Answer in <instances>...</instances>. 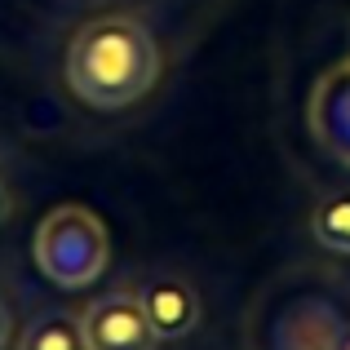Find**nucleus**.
<instances>
[{"label": "nucleus", "instance_id": "8", "mask_svg": "<svg viewBox=\"0 0 350 350\" xmlns=\"http://www.w3.org/2000/svg\"><path fill=\"white\" fill-rule=\"evenodd\" d=\"M14 342V315H9V306L0 301V350Z\"/></svg>", "mask_w": 350, "mask_h": 350}, {"label": "nucleus", "instance_id": "10", "mask_svg": "<svg viewBox=\"0 0 350 350\" xmlns=\"http://www.w3.org/2000/svg\"><path fill=\"white\" fill-rule=\"evenodd\" d=\"M333 350H350V328H342V333H337V342H333Z\"/></svg>", "mask_w": 350, "mask_h": 350}, {"label": "nucleus", "instance_id": "4", "mask_svg": "<svg viewBox=\"0 0 350 350\" xmlns=\"http://www.w3.org/2000/svg\"><path fill=\"white\" fill-rule=\"evenodd\" d=\"M306 124L315 133V142L324 146L333 160L350 164V58L328 67L310 89Z\"/></svg>", "mask_w": 350, "mask_h": 350}, {"label": "nucleus", "instance_id": "1", "mask_svg": "<svg viewBox=\"0 0 350 350\" xmlns=\"http://www.w3.org/2000/svg\"><path fill=\"white\" fill-rule=\"evenodd\" d=\"M160 44L137 14H98L80 23L62 53L67 89L94 111H129L160 80Z\"/></svg>", "mask_w": 350, "mask_h": 350}, {"label": "nucleus", "instance_id": "9", "mask_svg": "<svg viewBox=\"0 0 350 350\" xmlns=\"http://www.w3.org/2000/svg\"><path fill=\"white\" fill-rule=\"evenodd\" d=\"M14 217V196H9V187H5V178H0V226Z\"/></svg>", "mask_w": 350, "mask_h": 350}, {"label": "nucleus", "instance_id": "6", "mask_svg": "<svg viewBox=\"0 0 350 350\" xmlns=\"http://www.w3.org/2000/svg\"><path fill=\"white\" fill-rule=\"evenodd\" d=\"M14 350H85V333H80V315L71 310H44L23 328Z\"/></svg>", "mask_w": 350, "mask_h": 350}, {"label": "nucleus", "instance_id": "2", "mask_svg": "<svg viewBox=\"0 0 350 350\" xmlns=\"http://www.w3.org/2000/svg\"><path fill=\"white\" fill-rule=\"evenodd\" d=\"M36 271L62 293H80L98 284L111 266V231L85 204H58L40 217L31 239Z\"/></svg>", "mask_w": 350, "mask_h": 350}, {"label": "nucleus", "instance_id": "5", "mask_svg": "<svg viewBox=\"0 0 350 350\" xmlns=\"http://www.w3.org/2000/svg\"><path fill=\"white\" fill-rule=\"evenodd\" d=\"M137 301L146 310V324L160 342H182L200 324V293L182 275H151L137 284Z\"/></svg>", "mask_w": 350, "mask_h": 350}, {"label": "nucleus", "instance_id": "7", "mask_svg": "<svg viewBox=\"0 0 350 350\" xmlns=\"http://www.w3.org/2000/svg\"><path fill=\"white\" fill-rule=\"evenodd\" d=\"M310 235H315L319 248L350 257V187L333 191V196H324L315 204V213H310Z\"/></svg>", "mask_w": 350, "mask_h": 350}, {"label": "nucleus", "instance_id": "3", "mask_svg": "<svg viewBox=\"0 0 350 350\" xmlns=\"http://www.w3.org/2000/svg\"><path fill=\"white\" fill-rule=\"evenodd\" d=\"M80 333L85 350H155L160 337L146 324V310L137 293H107L80 310Z\"/></svg>", "mask_w": 350, "mask_h": 350}]
</instances>
